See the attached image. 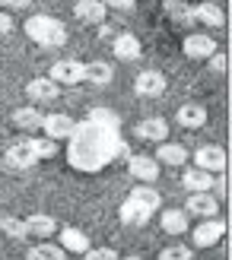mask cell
Segmentation results:
<instances>
[{
    "label": "cell",
    "instance_id": "1",
    "mask_svg": "<svg viewBox=\"0 0 232 260\" xmlns=\"http://www.w3.org/2000/svg\"><path fill=\"white\" fill-rule=\"evenodd\" d=\"M121 121L108 108H93L86 124L73 127L70 134V162L80 172H99L111 155H121Z\"/></svg>",
    "mask_w": 232,
    "mask_h": 260
},
{
    "label": "cell",
    "instance_id": "2",
    "mask_svg": "<svg viewBox=\"0 0 232 260\" xmlns=\"http://www.w3.org/2000/svg\"><path fill=\"white\" fill-rule=\"evenodd\" d=\"M159 206H162L159 190H153L150 184H137L127 193V200L121 203V222L124 225H147L150 216L156 213Z\"/></svg>",
    "mask_w": 232,
    "mask_h": 260
},
{
    "label": "cell",
    "instance_id": "3",
    "mask_svg": "<svg viewBox=\"0 0 232 260\" xmlns=\"http://www.w3.org/2000/svg\"><path fill=\"white\" fill-rule=\"evenodd\" d=\"M25 35L42 48H61L67 42V25L54 16H29L25 19Z\"/></svg>",
    "mask_w": 232,
    "mask_h": 260
},
{
    "label": "cell",
    "instance_id": "4",
    "mask_svg": "<svg viewBox=\"0 0 232 260\" xmlns=\"http://www.w3.org/2000/svg\"><path fill=\"white\" fill-rule=\"evenodd\" d=\"M48 80L57 83V86H76V83H83V60H76V57L54 60V63H51V76H48Z\"/></svg>",
    "mask_w": 232,
    "mask_h": 260
},
{
    "label": "cell",
    "instance_id": "5",
    "mask_svg": "<svg viewBox=\"0 0 232 260\" xmlns=\"http://www.w3.org/2000/svg\"><path fill=\"white\" fill-rule=\"evenodd\" d=\"M226 235V222L223 219H204L200 225H194V235H191V241H194V248H213V244H220Z\"/></svg>",
    "mask_w": 232,
    "mask_h": 260
},
{
    "label": "cell",
    "instance_id": "6",
    "mask_svg": "<svg viewBox=\"0 0 232 260\" xmlns=\"http://www.w3.org/2000/svg\"><path fill=\"white\" fill-rule=\"evenodd\" d=\"M194 168H200L207 175H220L226 172V152L220 146H200L194 152Z\"/></svg>",
    "mask_w": 232,
    "mask_h": 260
},
{
    "label": "cell",
    "instance_id": "7",
    "mask_svg": "<svg viewBox=\"0 0 232 260\" xmlns=\"http://www.w3.org/2000/svg\"><path fill=\"white\" fill-rule=\"evenodd\" d=\"M127 172H131L140 184H153L162 168H159V162L153 159V155H131V159H127Z\"/></svg>",
    "mask_w": 232,
    "mask_h": 260
},
{
    "label": "cell",
    "instance_id": "8",
    "mask_svg": "<svg viewBox=\"0 0 232 260\" xmlns=\"http://www.w3.org/2000/svg\"><path fill=\"white\" fill-rule=\"evenodd\" d=\"M134 92L140 95V99H159L162 92H165V76L159 73V70H143L134 80Z\"/></svg>",
    "mask_w": 232,
    "mask_h": 260
},
{
    "label": "cell",
    "instance_id": "9",
    "mask_svg": "<svg viewBox=\"0 0 232 260\" xmlns=\"http://www.w3.org/2000/svg\"><path fill=\"white\" fill-rule=\"evenodd\" d=\"M182 51H185V57H194V60L207 57L210 60L216 54V38L204 35V32H194V35H188L185 42H182Z\"/></svg>",
    "mask_w": 232,
    "mask_h": 260
},
{
    "label": "cell",
    "instance_id": "10",
    "mask_svg": "<svg viewBox=\"0 0 232 260\" xmlns=\"http://www.w3.org/2000/svg\"><path fill=\"white\" fill-rule=\"evenodd\" d=\"M57 235H61V248H64V254H86L89 248H93V241L86 238V232L83 229H76V225H64V229H57Z\"/></svg>",
    "mask_w": 232,
    "mask_h": 260
},
{
    "label": "cell",
    "instance_id": "11",
    "mask_svg": "<svg viewBox=\"0 0 232 260\" xmlns=\"http://www.w3.org/2000/svg\"><path fill=\"white\" fill-rule=\"evenodd\" d=\"M38 162V155H35V149H32V143H29V137H22V140H16L13 146L7 149V165L10 168H32Z\"/></svg>",
    "mask_w": 232,
    "mask_h": 260
},
{
    "label": "cell",
    "instance_id": "12",
    "mask_svg": "<svg viewBox=\"0 0 232 260\" xmlns=\"http://www.w3.org/2000/svg\"><path fill=\"white\" fill-rule=\"evenodd\" d=\"M185 213L200 216V219H213L220 213V200H216V193H191L188 203H185Z\"/></svg>",
    "mask_w": 232,
    "mask_h": 260
},
{
    "label": "cell",
    "instance_id": "13",
    "mask_svg": "<svg viewBox=\"0 0 232 260\" xmlns=\"http://www.w3.org/2000/svg\"><path fill=\"white\" fill-rule=\"evenodd\" d=\"M73 16L86 22V25H102L108 16V10L102 7V0H76L73 4Z\"/></svg>",
    "mask_w": 232,
    "mask_h": 260
},
{
    "label": "cell",
    "instance_id": "14",
    "mask_svg": "<svg viewBox=\"0 0 232 260\" xmlns=\"http://www.w3.org/2000/svg\"><path fill=\"white\" fill-rule=\"evenodd\" d=\"M73 127L76 124L70 114H45V121H42V130L48 134V140H70Z\"/></svg>",
    "mask_w": 232,
    "mask_h": 260
},
{
    "label": "cell",
    "instance_id": "15",
    "mask_svg": "<svg viewBox=\"0 0 232 260\" xmlns=\"http://www.w3.org/2000/svg\"><path fill=\"white\" fill-rule=\"evenodd\" d=\"M111 51H114V57L118 60H140V54H143V48H140V38L131 35V32H121L118 38L111 42Z\"/></svg>",
    "mask_w": 232,
    "mask_h": 260
},
{
    "label": "cell",
    "instance_id": "16",
    "mask_svg": "<svg viewBox=\"0 0 232 260\" xmlns=\"http://www.w3.org/2000/svg\"><path fill=\"white\" fill-rule=\"evenodd\" d=\"M134 137L147 140V143H165V137H169V124H165L162 118H147V121H140L134 127Z\"/></svg>",
    "mask_w": 232,
    "mask_h": 260
},
{
    "label": "cell",
    "instance_id": "17",
    "mask_svg": "<svg viewBox=\"0 0 232 260\" xmlns=\"http://www.w3.org/2000/svg\"><path fill=\"white\" fill-rule=\"evenodd\" d=\"M25 95H29L32 102H54L61 95V86L51 83L48 76H35V80L25 83Z\"/></svg>",
    "mask_w": 232,
    "mask_h": 260
},
{
    "label": "cell",
    "instance_id": "18",
    "mask_svg": "<svg viewBox=\"0 0 232 260\" xmlns=\"http://www.w3.org/2000/svg\"><path fill=\"white\" fill-rule=\"evenodd\" d=\"M22 222H25V229H29V238H42V241H48V238H51V235L57 232V222H54V216H45V213L25 216Z\"/></svg>",
    "mask_w": 232,
    "mask_h": 260
},
{
    "label": "cell",
    "instance_id": "19",
    "mask_svg": "<svg viewBox=\"0 0 232 260\" xmlns=\"http://www.w3.org/2000/svg\"><path fill=\"white\" fill-rule=\"evenodd\" d=\"M175 121L182 124V127H188V130H197V127L207 124V108H204V105H194V102H188V105H182V108L175 111Z\"/></svg>",
    "mask_w": 232,
    "mask_h": 260
},
{
    "label": "cell",
    "instance_id": "20",
    "mask_svg": "<svg viewBox=\"0 0 232 260\" xmlns=\"http://www.w3.org/2000/svg\"><path fill=\"white\" fill-rule=\"evenodd\" d=\"M159 225H162V232H169V235H185L191 229V216L185 210H165L159 216Z\"/></svg>",
    "mask_w": 232,
    "mask_h": 260
},
{
    "label": "cell",
    "instance_id": "21",
    "mask_svg": "<svg viewBox=\"0 0 232 260\" xmlns=\"http://www.w3.org/2000/svg\"><path fill=\"white\" fill-rule=\"evenodd\" d=\"M159 165H185L188 162V149L182 146V143H159V149H156V155H153Z\"/></svg>",
    "mask_w": 232,
    "mask_h": 260
},
{
    "label": "cell",
    "instance_id": "22",
    "mask_svg": "<svg viewBox=\"0 0 232 260\" xmlns=\"http://www.w3.org/2000/svg\"><path fill=\"white\" fill-rule=\"evenodd\" d=\"M111 63L105 60H93V63H83V83H93V86H108L111 83Z\"/></svg>",
    "mask_w": 232,
    "mask_h": 260
},
{
    "label": "cell",
    "instance_id": "23",
    "mask_svg": "<svg viewBox=\"0 0 232 260\" xmlns=\"http://www.w3.org/2000/svg\"><path fill=\"white\" fill-rule=\"evenodd\" d=\"M182 187L191 190V193H210V187H213V175L200 172V168H188V172L182 175Z\"/></svg>",
    "mask_w": 232,
    "mask_h": 260
},
{
    "label": "cell",
    "instance_id": "24",
    "mask_svg": "<svg viewBox=\"0 0 232 260\" xmlns=\"http://www.w3.org/2000/svg\"><path fill=\"white\" fill-rule=\"evenodd\" d=\"M191 10H194V19H197V22H204V25H213V29H220V25L226 22L223 10H220V4H210V0H204V4L191 7Z\"/></svg>",
    "mask_w": 232,
    "mask_h": 260
},
{
    "label": "cell",
    "instance_id": "25",
    "mask_svg": "<svg viewBox=\"0 0 232 260\" xmlns=\"http://www.w3.org/2000/svg\"><path fill=\"white\" fill-rule=\"evenodd\" d=\"M45 121V114L38 111L35 105H25V108H16L13 111V124H16L19 130H38Z\"/></svg>",
    "mask_w": 232,
    "mask_h": 260
},
{
    "label": "cell",
    "instance_id": "26",
    "mask_svg": "<svg viewBox=\"0 0 232 260\" xmlns=\"http://www.w3.org/2000/svg\"><path fill=\"white\" fill-rule=\"evenodd\" d=\"M29 260H67L61 244H51V241H42V244H32L29 251H25Z\"/></svg>",
    "mask_w": 232,
    "mask_h": 260
},
{
    "label": "cell",
    "instance_id": "27",
    "mask_svg": "<svg viewBox=\"0 0 232 260\" xmlns=\"http://www.w3.org/2000/svg\"><path fill=\"white\" fill-rule=\"evenodd\" d=\"M0 232L10 235L13 241H25V238H29V229H25V222L16 219V216H0Z\"/></svg>",
    "mask_w": 232,
    "mask_h": 260
},
{
    "label": "cell",
    "instance_id": "28",
    "mask_svg": "<svg viewBox=\"0 0 232 260\" xmlns=\"http://www.w3.org/2000/svg\"><path fill=\"white\" fill-rule=\"evenodd\" d=\"M165 13H169L175 22H182V25L194 22V10H191L188 4H182V0H165Z\"/></svg>",
    "mask_w": 232,
    "mask_h": 260
},
{
    "label": "cell",
    "instance_id": "29",
    "mask_svg": "<svg viewBox=\"0 0 232 260\" xmlns=\"http://www.w3.org/2000/svg\"><path fill=\"white\" fill-rule=\"evenodd\" d=\"M159 260H194V251L188 244H169L159 251Z\"/></svg>",
    "mask_w": 232,
    "mask_h": 260
},
{
    "label": "cell",
    "instance_id": "30",
    "mask_svg": "<svg viewBox=\"0 0 232 260\" xmlns=\"http://www.w3.org/2000/svg\"><path fill=\"white\" fill-rule=\"evenodd\" d=\"M29 143H32V149H35L38 159H51V155L57 152V143H54V140H32V137H29Z\"/></svg>",
    "mask_w": 232,
    "mask_h": 260
},
{
    "label": "cell",
    "instance_id": "31",
    "mask_svg": "<svg viewBox=\"0 0 232 260\" xmlns=\"http://www.w3.org/2000/svg\"><path fill=\"white\" fill-rule=\"evenodd\" d=\"M83 260H118V251L114 248H89L83 254Z\"/></svg>",
    "mask_w": 232,
    "mask_h": 260
},
{
    "label": "cell",
    "instance_id": "32",
    "mask_svg": "<svg viewBox=\"0 0 232 260\" xmlns=\"http://www.w3.org/2000/svg\"><path fill=\"white\" fill-rule=\"evenodd\" d=\"M105 10H118V13H131L134 10V0H102Z\"/></svg>",
    "mask_w": 232,
    "mask_h": 260
},
{
    "label": "cell",
    "instance_id": "33",
    "mask_svg": "<svg viewBox=\"0 0 232 260\" xmlns=\"http://www.w3.org/2000/svg\"><path fill=\"white\" fill-rule=\"evenodd\" d=\"M210 70L213 73H226V54L223 51H216V54L210 57Z\"/></svg>",
    "mask_w": 232,
    "mask_h": 260
},
{
    "label": "cell",
    "instance_id": "34",
    "mask_svg": "<svg viewBox=\"0 0 232 260\" xmlns=\"http://www.w3.org/2000/svg\"><path fill=\"white\" fill-rule=\"evenodd\" d=\"M210 190H220V200H226V175H213V187Z\"/></svg>",
    "mask_w": 232,
    "mask_h": 260
},
{
    "label": "cell",
    "instance_id": "35",
    "mask_svg": "<svg viewBox=\"0 0 232 260\" xmlns=\"http://www.w3.org/2000/svg\"><path fill=\"white\" fill-rule=\"evenodd\" d=\"M29 4H32V0H0V7H4V10H25Z\"/></svg>",
    "mask_w": 232,
    "mask_h": 260
},
{
    "label": "cell",
    "instance_id": "36",
    "mask_svg": "<svg viewBox=\"0 0 232 260\" xmlns=\"http://www.w3.org/2000/svg\"><path fill=\"white\" fill-rule=\"evenodd\" d=\"M13 29V19H10V13H0V35H7Z\"/></svg>",
    "mask_w": 232,
    "mask_h": 260
},
{
    "label": "cell",
    "instance_id": "37",
    "mask_svg": "<svg viewBox=\"0 0 232 260\" xmlns=\"http://www.w3.org/2000/svg\"><path fill=\"white\" fill-rule=\"evenodd\" d=\"M124 260H143V257H124Z\"/></svg>",
    "mask_w": 232,
    "mask_h": 260
}]
</instances>
